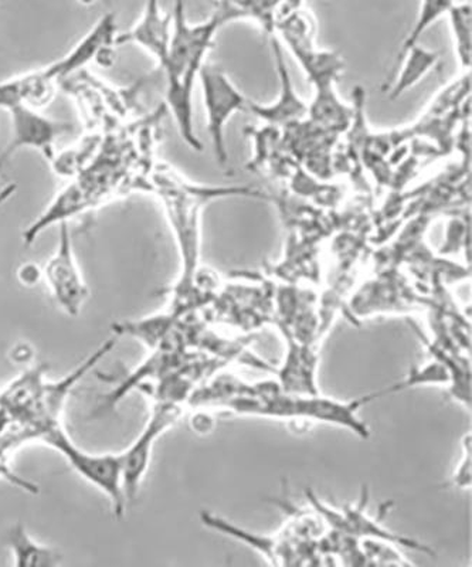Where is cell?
<instances>
[{"instance_id": "obj_1", "label": "cell", "mask_w": 472, "mask_h": 567, "mask_svg": "<svg viewBox=\"0 0 472 567\" xmlns=\"http://www.w3.org/2000/svg\"><path fill=\"white\" fill-rule=\"evenodd\" d=\"M225 24V19L216 10L205 22L193 24L186 18L184 0H176L170 50L161 70L166 78V105L174 115L181 138L197 152L203 150V145L193 125V91L207 54L215 45L216 34Z\"/></svg>"}, {"instance_id": "obj_2", "label": "cell", "mask_w": 472, "mask_h": 567, "mask_svg": "<svg viewBox=\"0 0 472 567\" xmlns=\"http://www.w3.org/2000/svg\"><path fill=\"white\" fill-rule=\"evenodd\" d=\"M152 189L164 206L181 256V276L176 297L189 292L201 261V221L203 209L213 200L230 196L260 197L247 187H211L193 184L170 165L160 164L152 174Z\"/></svg>"}, {"instance_id": "obj_3", "label": "cell", "mask_w": 472, "mask_h": 567, "mask_svg": "<svg viewBox=\"0 0 472 567\" xmlns=\"http://www.w3.org/2000/svg\"><path fill=\"white\" fill-rule=\"evenodd\" d=\"M116 20L114 13L100 18L94 28L63 58L44 65L42 69L12 78L17 90L18 103L43 110L58 94L60 85L83 71L91 63H96L105 49L113 48L116 39Z\"/></svg>"}, {"instance_id": "obj_4", "label": "cell", "mask_w": 472, "mask_h": 567, "mask_svg": "<svg viewBox=\"0 0 472 567\" xmlns=\"http://www.w3.org/2000/svg\"><path fill=\"white\" fill-rule=\"evenodd\" d=\"M312 85L315 95L308 105V116L312 124L329 133H342L352 120L353 111L338 97L337 85L345 69V60L337 52L318 50L315 43L288 49Z\"/></svg>"}, {"instance_id": "obj_5", "label": "cell", "mask_w": 472, "mask_h": 567, "mask_svg": "<svg viewBox=\"0 0 472 567\" xmlns=\"http://www.w3.org/2000/svg\"><path fill=\"white\" fill-rule=\"evenodd\" d=\"M38 434L42 442L63 455L70 467L81 478L94 485L110 499L114 514L119 518L125 514L129 503H126L124 493L121 453L93 454L84 452L69 437L60 423L48 425V427L40 430Z\"/></svg>"}, {"instance_id": "obj_6", "label": "cell", "mask_w": 472, "mask_h": 567, "mask_svg": "<svg viewBox=\"0 0 472 567\" xmlns=\"http://www.w3.org/2000/svg\"><path fill=\"white\" fill-rule=\"evenodd\" d=\"M199 83L213 152L220 168H226V125L238 111H247L248 99L217 64L203 65Z\"/></svg>"}, {"instance_id": "obj_7", "label": "cell", "mask_w": 472, "mask_h": 567, "mask_svg": "<svg viewBox=\"0 0 472 567\" xmlns=\"http://www.w3.org/2000/svg\"><path fill=\"white\" fill-rule=\"evenodd\" d=\"M182 416V404L156 402L148 422L138 437L121 453L123 461V484L126 503H131L140 493L145 475L148 473L152 452L157 439L175 425Z\"/></svg>"}, {"instance_id": "obj_8", "label": "cell", "mask_w": 472, "mask_h": 567, "mask_svg": "<svg viewBox=\"0 0 472 567\" xmlns=\"http://www.w3.org/2000/svg\"><path fill=\"white\" fill-rule=\"evenodd\" d=\"M43 281L48 284L55 303L65 316L79 317L90 290L75 261L69 223L60 225L58 248L43 267Z\"/></svg>"}, {"instance_id": "obj_9", "label": "cell", "mask_w": 472, "mask_h": 567, "mask_svg": "<svg viewBox=\"0 0 472 567\" xmlns=\"http://www.w3.org/2000/svg\"><path fill=\"white\" fill-rule=\"evenodd\" d=\"M42 111L23 104L7 111L12 131V140L4 151L7 155H13L19 150H33L43 155L45 161H53L58 154L55 142L70 134L74 126L64 121L49 118Z\"/></svg>"}, {"instance_id": "obj_10", "label": "cell", "mask_w": 472, "mask_h": 567, "mask_svg": "<svg viewBox=\"0 0 472 567\" xmlns=\"http://www.w3.org/2000/svg\"><path fill=\"white\" fill-rule=\"evenodd\" d=\"M380 398H384L383 389L352 400L325 398L318 393L302 394V396L294 394V420L338 425L367 440L370 430L368 424L359 417V412L368 403Z\"/></svg>"}, {"instance_id": "obj_11", "label": "cell", "mask_w": 472, "mask_h": 567, "mask_svg": "<svg viewBox=\"0 0 472 567\" xmlns=\"http://www.w3.org/2000/svg\"><path fill=\"white\" fill-rule=\"evenodd\" d=\"M271 48L274 58H276L278 79H280V93L270 105H261L247 101V111L256 115L257 118L266 121L273 126H293L301 123L308 116V105L294 90L291 78L286 63H284L283 48L277 35H271Z\"/></svg>"}, {"instance_id": "obj_12", "label": "cell", "mask_w": 472, "mask_h": 567, "mask_svg": "<svg viewBox=\"0 0 472 567\" xmlns=\"http://www.w3.org/2000/svg\"><path fill=\"white\" fill-rule=\"evenodd\" d=\"M172 35V13H165L161 0H145L138 22L129 32L116 34L115 45H138L160 64L165 62Z\"/></svg>"}, {"instance_id": "obj_13", "label": "cell", "mask_w": 472, "mask_h": 567, "mask_svg": "<svg viewBox=\"0 0 472 567\" xmlns=\"http://www.w3.org/2000/svg\"><path fill=\"white\" fill-rule=\"evenodd\" d=\"M91 196L80 182H71L55 195L52 204L23 231V243L32 246L34 240L49 227L64 225L71 217L89 210Z\"/></svg>"}, {"instance_id": "obj_14", "label": "cell", "mask_w": 472, "mask_h": 567, "mask_svg": "<svg viewBox=\"0 0 472 567\" xmlns=\"http://www.w3.org/2000/svg\"><path fill=\"white\" fill-rule=\"evenodd\" d=\"M396 63H398L396 69L400 65V70L396 73V78L390 79L392 84L388 90V97L392 101L414 89L430 71H433L435 65H439V54L418 43L398 55Z\"/></svg>"}, {"instance_id": "obj_15", "label": "cell", "mask_w": 472, "mask_h": 567, "mask_svg": "<svg viewBox=\"0 0 472 567\" xmlns=\"http://www.w3.org/2000/svg\"><path fill=\"white\" fill-rule=\"evenodd\" d=\"M7 545L18 567H54L62 565V555L35 542L22 524L10 526Z\"/></svg>"}, {"instance_id": "obj_16", "label": "cell", "mask_w": 472, "mask_h": 567, "mask_svg": "<svg viewBox=\"0 0 472 567\" xmlns=\"http://www.w3.org/2000/svg\"><path fill=\"white\" fill-rule=\"evenodd\" d=\"M456 62L463 71L471 70L472 60V8L470 2L455 3L449 14Z\"/></svg>"}, {"instance_id": "obj_17", "label": "cell", "mask_w": 472, "mask_h": 567, "mask_svg": "<svg viewBox=\"0 0 472 567\" xmlns=\"http://www.w3.org/2000/svg\"><path fill=\"white\" fill-rule=\"evenodd\" d=\"M174 323L175 316L161 313V316L141 319V321L119 323L115 329L120 336L135 337L148 348L161 349V343L170 336Z\"/></svg>"}, {"instance_id": "obj_18", "label": "cell", "mask_w": 472, "mask_h": 567, "mask_svg": "<svg viewBox=\"0 0 472 567\" xmlns=\"http://www.w3.org/2000/svg\"><path fill=\"white\" fill-rule=\"evenodd\" d=\"M454 4L455 0H420L418 19H415L409 34L406 35L404 43L398 55L404 53L411 45L418 44L421 34H423L431 24L447 17Z\"/></svg>"}, {"instance_id": "obj_19", "label": "cell", "mask_w": 472, "mask_h": 567, "mask_svg": "<svg viewBox=\"0 0 472 567\" xmlns=\"http://www.w3.org/2000/svg\"><path fill=\"white\" fill-rule=\"evenodd\" d=\"M471 433H466L461 442V458L451 475L450 487L455 489H470L472 477Z\"/></svg>"}, {"instance_id": "obj_20", "label": "cell", "mask_w": 472, "mask_h": 567, "mask_svg": "<svg viewBox=\"0 0 472 567\" xmlns=\"http://www.w3.org/2000/svg\"><path fill=\"white\" fill-rule=\"evenodd\" d=\"M254 0H217L216 12L225 19L226 23L235 20H246Z\"/></svg>"}, {"instance_id": "obj_21", "label": "cell", "mask_w": 472, "mask_h": 567, "mask_svg": "<svg viewBox=\"0 0 472 567\" xmlns=\"http://www.w3.org/2000/svg\"><path fill=\"white\" fill-rule=\"evenodd\" d=\"M18 280L23 287L33 288L43 281V268L29 261L18 268Z\"/></svg>"}, {"instance_id": "obj_22", "label": "cell", "mask_w": 472, "mask_h": 567, "mask_svg": "<svg viewBox=\"0 0 472 567\" xmlns=\"http://www.w3.org/2000/svg\"><path fill=\"white\" fill-rule=\"evenodd\" d=\"M191 425L196 433H211L212 430L215 429V419H213L212 414L207 413L206 410H201V412H196L191 417Z\"/></svg>"}, {"instance_id": "obj_23", "label": "cell", "mask_w": 472, "mask_h": 567, "mask_svg": "<svg viewBox=\"0 0 472 567\" xmlns=\"http://www.w3.org/2000/svg\"><path fill=\"white\" fill-rule=\"evenodd\" d=\"M10 357H12V361L17 364L29 363L32 362L33 359V349L28 346V343H18V346L10 351Z\"/></svg>"}, {"instance_id": "obj_24", "label": "cell", "mask_w": 472, "mask_h": 567, "mask_svg": "<svg viewBox=\"0 0 472 567\" xmlns=\"http://www.w3.org/2000/svg\"><path fill=\"white\" fill-rule=\"evenodd\" d=\"M80 4H83V7H93L99 0H78Z\"/></svg>"}, {"instance_id": "obj_25", "label": "cell", "mask_w": 472, "mask_h": 567, "mask_svg": "<svg viewBox=\"0 0 472 567\" xmlns=\"http://www.w3.org/2000/svg\"><path fill=\"white\" fill-rule=\"evenodd\" d=\"M8 158H9V155L4 154V152L2 155H0V162H7Z\"/></svg>"}, {"instance_id": "obj_26", "label": "cell", "mask_w": 472, "mask_h": 567, "mask_svg": "<svg viewBox=\"0 0 472 567\" xmlns=\"http://www.w3.org/2000/svg\"><path fill=\"white\" fill-rule=\"evenodd\" d=\"M4 162H0V171H2Z\"/></svg>"}]
</instances>
